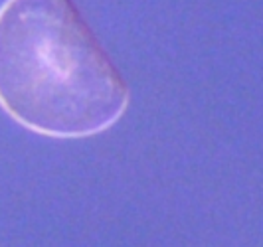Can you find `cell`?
Returning <instances> with one entry per match:
<instances>
[{"mask_svg": "<svg viewBox=\"0 0 263 247\" xmlns=\"http://www.w3.org/2000/svg\"><path fill=\"white\" fill-rule=\"evenodd\" d=\"M131 91L73 0L0 6V107L58 139L97 135L127 111Z\"/></svg>", "mask_w": 263, "mask_h": 247, "instance_id": "cell-1", "label": "cell"}]
</instances>
